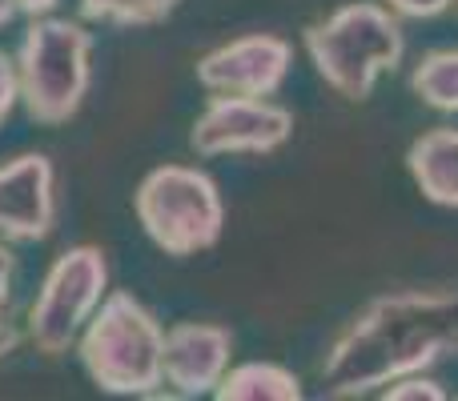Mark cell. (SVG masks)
<instances>
[{
  "mask_svg": "<svg viewBox=\"0 0 458 401\" xmlns=\"http://www.w3.org/2000/svg\"><path fill=\"white\" fill-rule=\"evenodd\" d=\"M454 4H458V0H454Z\"/></svg>",
  "mask_w": 458,
  "mask_h": 401,
  "instance_id": "cell-22",
  "label": "cell"
},
{
  "mask_svg": "<svg viewBox=\"0 0 458 401\" xmlns=\"http://www.w3.org/2000/svg\"><path fill=\"white\" fill-rule=\"evenodd\" d=\"M109 293V261L97 245H72L48 265L24 317L29 346L45 357H64L77 346L85 322Z\"/></svg>",
  "mask_w": 458,
  "mask_h": 401,
  "instance_id": "cell-6",
  "label": "cell"
},
{
  "mask_svg": "<svg viewBox=\"0 0 458 401\" xmlns=\"http://www.w3.org/2000/svg\"><path fill=\"white\" fill-rule=\"evenodd\" d=\"M56 229V173L45 153L0 165V241L32 245Z\"/></svg>",
  "mask_w": 458,
  "mask_h": 401,
  "instance_id": "cell-9",
  "label": "cell"
},
{
  "mask_svg": "<svg viewBox=\"0 0 458 401\" xmlns=\"http://www.w3.org/2000/svg\"><path fill=\"white\" fill-rule=\"evenodd\" d=\"M217 401H301V378L274 362H245L225 370V378L214 389Z\"/></svg>",
  "mask_w": 458,
  "mask_h": 401,
  "instance_id": "cell-12",
  "label": "cell"
},
{
  "mask_svg": "<svg viewBox=\"0 0 458 401\" xmlns=\"http://www.w3.org/2000/svg\"><path fill=\"white\" fill-rule=\"evenodd\" d=\"M301 48H306L314 72L342 101H366L378 77L403 64L406 32L386 4L354 0V4H342L310 24L301 32Z\"/></svg>",
  "mask_w": 458,
  "mask_h": 401,
  "instance_id": "cell-2",
  "label": "cell"
},
{
  "mask_svg": "<svg viewBox=\"0 0 458 401\" xmlns=\"http://www.w3.org/2000/svg\"><path fill=\"white\" fill-rule=\"evenodd\" d=\"M137 225L165 257H193L214 249L225 229V201L217 181L193 165H157L133 193Z\"/></svg>",
  "mask_w": 458,
  "mask_h": 401,
  "instance_id": "cell-5",
  "label": "cell"
},
{
  "mask_svg": "<svg viewBox=\"0 0 458 401\" xmlns=\"http://www.w3.org/2000/svg\"><path fill=\"white\" fill-rule=\"evenodd\" d=\"M13 285H16V253L8 241H0V317L13 309Z\"/></svg>",
  "mask_w": 458,
  "mask_h": 401,
  "instance_id": "cell-18",
  "label": "cell"
},
{
  "mask_svg": "<svg viewBox=\"0 0 458 401\" xmlns=\"http://www.w3.org/2000/svg\"><path fill=\"white\" fill-rule=\"evenodd\" d=\"M411 93L435 113H458V48H430L411 69Z\"/></svg>",
  "mask_w": 458,
  "mask_h": 401,
  "instance_id": "cell-13",
  "label": "cell"
},
{
  "mask_svg": "<svg viewBox=\"0 0 458 401\" xmlns=\"http://www.w3.org/2000/svg\"><path fill=\"white\" fill-rule=\"evenodd\" d=\"M13 21H16L13 0H0V29H4V24H13Z\"/></svg>",
  "mask_w": 458,
  "mask_h": 401,
  "instance_id": "cell-21",
  "label": "cell"
},
{
  "mask_svg": "<svg viewBox=\"0 0 458 401\" xmlns=\"http://www.w3.org/2000/svg\"><path fill=\"white\" fill-rule=\"evenodd\" d=\"M458 357V289H398L366 301L330 341L326 397L382 394L390 381Z\"/></svg>",
  "mask_w": 458,
  "mask_h": 401,
  "instance_id": "cell-1",
  "label": "cell"
},
{
  "mask_svg": "<svg viewBox=\"0 0 458 401\" xmlns=\"http://www.w3.org/2000/svg\"><path fill=\"white\" fill-rule=\"evenodd\" d=\"M56 4H61V0H13L16 16H24V21H32V16H48Z\"/></svg>",
  "mask_w": 458,
  "mask_h": 401,
  "instance_id": "cell-20",
  "label": "cell"
},
{
  "mask_svg": "<svg viewBox=\"0 0 458 401\" xmlns=\"http://www.w3.org/2000/svg\"><path fill=\"white\" fill-rule=\"evenodd\" d=\"M293 64V45L274 32L225 40L198 61V85L217 96H277Z\"/></svg>",
  "mask_w": 458,
  "mask_h": 401,
  "instance_id": "cell-8",
  "label": "cell"
},
{
  "mask_svg": "<svg viewBox=\"0 0 458 401\" xmlns=\"http://www.w3.org/2000/svg\"><path fill=\"white\" fill-rule=\"evenodd\" d=\"M382 397L386 401H443L446 389L438 386L435 378H427V373H411V378H403V381H390V386L382 389Z\"/></svg>",
  "mask_w": 458,
  "mask_h": 401,
  "instance_id": "cell-15",
  "label": "cell"
},
{
  "mask_svg": "<svg viewBox=\"0 0 458 401\" xmlns=\"http://www.w3.org/2000/svg\"><path fill=\"white\" fill-rule=\"evenodd\" d=\"M398 21H435V16L451 13L454 0H382Z\"/></svg>",
  "mask_w": 458,
  "mask_h": 401,
  "instance_id": "cell-16",
  "label": "cell"
},
{
  "mask_svg": "<svg viewBox=\"0 0 458 401\" xmlns=\"http://www.w3.org/2000/svg\"><path fill=\"white\" fill-rule=\"evenodd\" d=\"M165 325L129 289H109L77 338L89 381L113 397H161Z\"/></svg>",
  "mask_w": 458,
  "mask_h": 401,
  "instance_id": "cell-3",
  "label": "cell"
},
{
  "mask_svg": "<svg viewBox=\"0 0 458 401\" xmlns=\"http://www.w3.org/2000/svg\"><path fill=\"white\" fill-rule=\"evenodd\" d=\"M21 104V80H16V56H8L0 48V125L13 117V109Z\"/></svg>",
  "mask_w": 458,
  "mask_h": 401,
  "instance_id": "cell-17",
  "label": "cell"
},
{
  "mask_svg": "<svg viewBox=\"0 0 458 401\" xmlns=\"http://www.w3.org/2000/svg\"><path fill=\"white\" fill-rule=\"evenodd\" d=\"M406 169L419 193L438 209H458V129L438 125L414 137L406 149Z\"/></svg>",
  "mask_w": 458,
  "mask_h": 401,
  "instance_id": "cell-11",
  "label": "cell"
},
{
  "mask_svg": "<svg viewBox=\"0 0 458 401\" xmlns=\"http://www.w3.org/2000/svg\"><path fill=\"white\" fill-rule=\"evenodd\" d=\"M233 357V333L214 322H177L165 330L161 381L169 397H206L225 378Z\"/></svg>",
  "mask_w": 458,
  "mask_h": 401,
  "instance_id": "cell-10",
  "label": "cell"
},
{
  "mask_svg": "<svg viewBox=\"0 0 458 401\" xmlns=\"http://www.w3.org/2000/svg\"><path fill=\"white\" fill-rule=\"evenodd\" d=\"M29 341V333H24V325H16L13 317H0V357H13L16 349Z\"/></svg>",
  "mask_w": 458,
  "mask_h": 401,
  "instance_id": "cell-19",
  "label": "cell"
},
{
  "mask_svg": "<svg viewBox=\"0 0 458 401\" xmlns=\"http://www.w3.org/2000/svg\"><path fill=\"white\" fill-rule=\"evenodd\" d=\"M93 32L64 16H32L16 45L21 104L32 125L61 129L81 113L93 85Z\"/></svg>",
  "mask_w": 458,
  "mask_h": 401,
  "instance_id": "cell-4",
  "label": "cell"
},
{
  "mask_svg": "<svg viewBox=\"0 0 458 401\" xmlns=\"http://www.w3.org/2000/svg\"><path fill=\"white\" fill-rule=\"evenodd\" d=\"M182 0H77L81 21L113 24V29H153L165 24Z\"/></svg>",
  "mask_w": 458,
  "mask_h": 401,
  "instance_id": "cell-14",
  "label": "cell"
},
{
  "mask_svg": "<svg viewBox=\"0 0 458 401\" xmlns=\"http://www.w3.org/2000/svg\"><path fill=\"white\" fill-rule=\"evenodd\" d=\"M293 137V113L269 96H217L209 93L206 109L190 129V149L198 157H266Z\"/></svg>",
  "mask_w": 458,
  "mask_h": 401,
  "instance_id": "cell-7",
  "label": "cell"
}]
</instances>
